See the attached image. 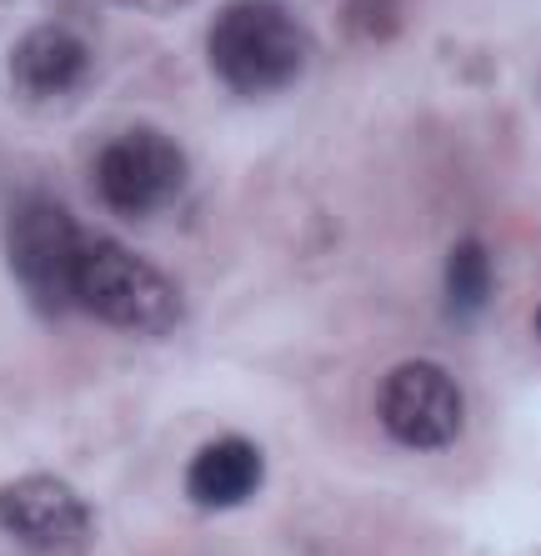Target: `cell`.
Returning <instances> with one entry per match:
<instances>
[{
    "instance_id": "cell-1",
    "label": "cell",
    "mask_w": 541,
    "mask_h": 556,
    "mask_svg": "<svg viewBox=\"0 0 541 556\" xmlns=\"http://www.w3.org/2000/svg\"><path fill=\"white\" fill-rule=\"evenodd\" d=\"M71 301L86 316L130 331V337H166L180 321V291L161 266L126 251L111 236H90L80 241L76 276H71Z\"/></svg>"
},
{
    "instance_id": "cell-2",
    "label": "cell",
    "mask_w": 541,
    "mask_h": 556,
    "mask_svg": "<svg viewBox=\"0 0 541 556\" xmlns=\"http://www.w3.org/2000/svg\"><path fill=\"white\" fill-rule=\"evenodd\" d=\"M211 71L236 96H276L306 65V30L281 0H231L211 26Z\"/></svg>"
},
{
    "instance_id": "cell-3",
    "label": "cell",
    "mask_w": 541,
    "mask_h": 556,
    "mask_svg": "<svg viewBox=\"0 0 541 556\" xmlns=\"http://www.w3.org/2000/svg\"><path fill=\"white\" fill-rule=\"evenodd\" d=\"M80 220L51 201V195H26L15 201L11 220H5V256H11V271L26 291V301L40 316H61L71 311V276H76V256H80Z\"/></svg>"
},
{
    "instance_id": "cell-4",
    "label": "cell",
    "mask_w": 541,
    "mask_h": 556,
    "mask_svg": "<svg viewBox=\"0 0 541 556\" xmlns=\"http://www.w3.org/2000/svg\"><path fill=\"white\" fill-rule=\"evenodd\" d=\"M186 151H180L171 136L161 130H126L116 141H105L101 155H96V195L101 206L121 220H146V216H161V211L186 191Z\"/></svg>"
},
{
    "instance_id": "cell-5",
    "label": "cell",
    "mask_w": 541,
    "mask_h": 556,
    "mask_svg": "<svg viewBox=\"0 0 541 556\" xmlns=\"http://www.w3.org/2000/svg\"><path fill=\"white\" fill-rule=\"evenodd\" d=\"M462 387L437 362H401L376 387V421L406 452H446L462 437Z\"/></svg>"
},
{
    "instance_id": "cell-6",
    "label": "cell",
    "mask_w": 541,
    "mask_h": 556,
    "mask_svg": "<svg viewBox=\"0 0 541 556\" xmlns=\"http://www.w3.org/2000/svg\"><path fill=\"white\" fill-rule=\"evenodd\" d=\"M0 531L30 556H86L96 517L61 477H15L0 486Z\"/></svg>"
},
{
    "instance_id": "cell-7",
    "label": "cell",
    "mask_w": 541,
    "mask_h": 556,
    "mask_svg": "<svg viewBox=\"0 0 541 556\" xmlns=\"http://www.w3.org/2000/svg\"><path fill=\"white\" fill-rule=\"evenodd\" d=\"M266 462L246 437H216L186 466V496L201 511H231V506L251 502L261 492Z\"/></svg>"
},
{
    "instance_id": "cell-8",
    "label": "cell",
    "mask_w": 541,
    "mask_h": 556,
    "mask_svg": "<svg viewBox=\"0 0 541 556\" xmlns=\"http://www.w3.org/2000/svg\"><path fill=\"white\" fill-rule=\"evenodd\" d=\"M90 71L86 40L71 26H30L26 36L11 46V80L26 96H61L80 86Z\"/></svg>"
},
{
    "instance_id": "cell-9",
    "label": "cell",
    "mask_w": 541,
    "mask_h": 556,
    "mask_svg": "<svg viewBox=\"0 0 541 556\" xmlns=\"http://www.w3.org/2000/svg\"><path fill=\"white\" fill-rule=\"evenodd\" d=\"M487 301H491V256L477 236H466L446 256V306L451 316H477Z\"/></svg>"
},
{
    "instance_id": "cell-10",
    "label": "cell",
    "mask_w": 541,
    "mask_h": 556,
    "mask_svg": "<svg viewBox=\"0 0 541 556\" xmlns=\"http://www.w3.org/2000/svg\"><path fill=\"white\" fill-rule=\"evenodd\" d=\"M537 337H541V306H537Z\"/></svg>"
}]
</instances>
